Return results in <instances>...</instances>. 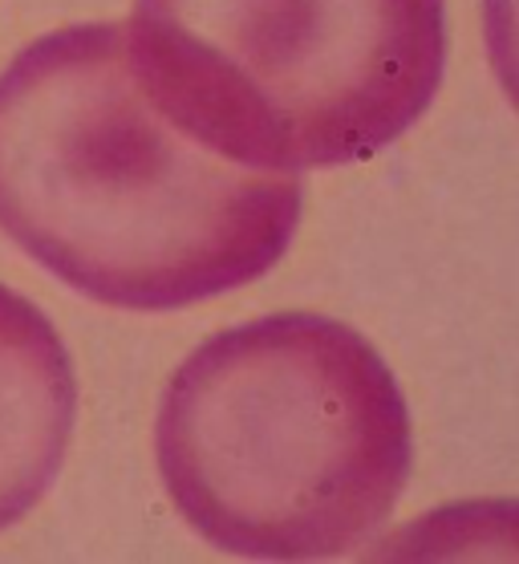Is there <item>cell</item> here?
Wrapping results in <instances>:
<instances>
[{"instance_id": "1", "label": "cell", "mask_w": 519, "mask_h": 564, "mask_svg": "<svg viewBox=\"0 0 519 564\" xmlns=\"http://www.w3.org/2000/svg\"><path fill=\"white\" fill-rule=\"evenodd\" d=\"M301 175L231 163L147 90L118 21L53 29L0 69V231L89 301L187 308L292 248Z\"/></svg>"}, {"instance_id": "2", "label": "cell", "mask_w": 519, "mask_h": 564, "mask_svg": "<svg viewBox=\"0 0 519 564\" xmlns=\"http://www.w3.org/2000/svg\"><path fill=\"white\" fill-rule=\"evenodd\" d=\"M171 503L240 561H337L366 544L414 471L390 361L325 313H268L183 358L159 402Z\"/></svg>"}, {"instance_id": "3", "label": "cell", "mask_w": 519, "mask_h": 564, "mask_svg": "<svg viewBox=\"0 0 519 564\" xmlns=\"http://www.w3.org/2000/svg\"><path fill=\"white\" fill-rule=\"evenodd\" d=\"M122 29L179 127L280 175L374 159L446 74V0H134Z\"/></svg>"}, {"instance_id": "4", "label": "cell", "mask_w": 519, "mask_h": 564, "mask_svg": "<svg viewBox=\"0 0 519 564\" xmlns=\"http://www.w3.org/2000/svg\"><path fill=\"white\" fill-rule=\"evenodd\" d=\"M77 423V378L57 325L0 284V532L57 484Z\"/></svg>"}]
</instances>
